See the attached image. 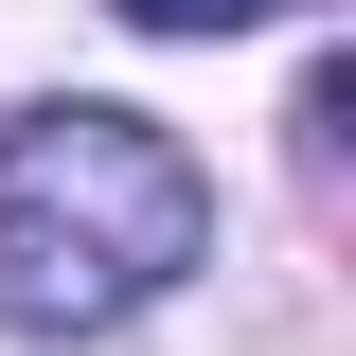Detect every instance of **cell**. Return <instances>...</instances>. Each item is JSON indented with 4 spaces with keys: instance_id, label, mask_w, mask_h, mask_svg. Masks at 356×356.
Masks as SVG:
<instances>
[{
    "instance_id": "obj_1",
    "label": "cell",
    "mask_w": 356,
    "mask_h": 356,
    "mask_svg": "<svg viewBox=\"0 0 356 356\" xmlns=\"http://www.w3.org/2000/svg\"><path fill=\"white\" fill-rule=\"evenodd\" d=\"M214 250V178L143 107H18L0 125V321L18 339H107Z\"/></svg>"
},
{
    "instance_id": "obj_2",
    "label": "cell",
    "mask_w": 356,
    "mask_h": 356,
    "mask_svg": "<svg viewBox=\"0 0 356 356\" xmlns=\"http://www.w3.org/2000/svg\"><path fill=\"white\" fill-rule=\"evenodd\" d=\"M143 36H250V18H303V0H125Z\"/></svg>"
}]
</instances>
